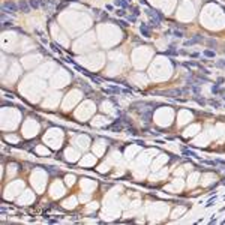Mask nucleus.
<instances>
[{"label":"nucleus","mask_w":225,"mask_h":225,"mask_svg":"<svg viewBox=\"0 0 225 225\" xmlns=\"http://www.w3.org/2000/svg\"><path fill=\"white\" fill-rule=\"evenodd\" d=\"M204 56H206V57H215V51L206 50V51H204Z\"/></svg>","instance_id":"6e6552de"},{"label":"nucleus","mask_w":225,"mask_h":225,"mask_svg":"<svg viewBox=\"0 0 225 225\" xmlns=\"http://www.w3.org/2000/svg\"><path fill=\"white\" fill-rule=\"evenodd\" d=\"M165 54H168V56H174V54H177V51H176L174 48L171 47V48H170V50H168L167 52H165Z\"/></svg>","instance_id":"1a4fd4ad"},{"label":"nucleus","mask_w":225,"mask_h":225,"mask_svg":"<svg viewBox=\"0 0 225 225\" xmlns=\"http://www.w3.org/2000/svg\"><path fill=\"white\" fill-rule=\"evenodd\" d=\"M209 45H210V47H216V41L215 39H209Z\"/></svg>","instance_id":"4468645a"},{"label":"nucleus","mask_w":225,"mask_h":225,"mask_svg":"<svg viewBox=\"0 0 225 225\" xmlns=\"http://www.w3.org/2000/svg\"><path fill=\"white\" fill-rule=\"evenodd\" d=\"M202 39H204V38H202L201 35H195V36L192 38V39H191V41H186V42H185V45H186V47H191V45H194V44H197V42H201Z\"/></svg>","instance_id":"7ed1b4c3"},{"label":"nucleus","mask_w":225,"mask_h":225,"mask_svg":"<svg viewBox=\"0 0 225 225\" xmlns=\"http://www.w3.org/2000/svg\"><path fill=\"white\" fill-rule=\"evenodd\" d=\"M30 6H32V9H38V7H41V2L39 0H29Z\"/></svg>","instance_id":"0eeeda50"},{"label":"nucleus","mask_w":225,"mask_h":225,"mask_svg":"<svg viewBox=\"0 0 225 225\" xmlns=\"http://www.w3.org/2000/svg\"><path fill=\"white\" fill-rule=\"evenodd\" d=\"M216 65L219 66V68H225V60H221V62H217Z\"/></svg>","instance_id":"2eb2a0df"},{"label":"nucleus","mask_w":225,"mask_h":225,"mask_svg":"<svg viewBox=\"0 0 225 225\" xmlns=\"http://www.w3.org/2000/svg\"><path fill=\"white\" fill-rule=\"evenodd\" d=\"M210 105H212V107H215V108H219V107H221V104L217 102V101H210Z\"/></svg>","instance_id":"9d476101"},{"label":"nucleus","mask_w":225,"mask_h":225,"mask_svg":"<svg viewBox=\"0 0 225 225\" xmlns=\"http://www.w3.org/2000/svg\"><path fill=\"white\" fill-rule=\"evenodd\" d=\"M18 11V3L12 2V0H5L2 5V12L5 14H15Z\"/></svg>","instance_id":"f257e3e1"},{"label":"nucleus","mask_w":225,"mask_h":225,"mask_svg":"<svg viewBox=\"0 0 225 225\" xmlns=\"http://www.w3.org/2000/svg\"><path fill=\"white\" fill-rule=\"evenodd\" d=\"M140 32H141V36L150 38V29L147 27V24H142V22H141V26H140Z\"/></svg>","instance_id":"20e7f679"},{"label":"nucleus","mask_w":225,"mask_h":225,"mask_svg":"<svg viewBox=\"0 0 225 225\" xmlns=\"http://www.w3.org/2000/svg\"><path fill=\"white\" fill-rule=\"evenodd\" d=\"M212 92H213V93H219V86H217V84L213 86V87H212Z\"/></svg>","instance_id":"ddd939ff"},{"label":"nucleus","mask_w":225,"mask_h":225,"mask_svg":"<svg viewBox=\"0 0 225 225\" xmlns=\"http://www.w3.org/2000/svg\"><path fill=\"white\" fill-rule=\"evenodd\" d=\"M197 102H198V104H201V105H204V104H206V101H204V99H198V97H197Z\"/></svg>","instance_id":"f3484780"},{"label":"nucleus","mask_w":225,"mask_h":225,"mask_svg":"<svg viewBox=\"0 0 225 225\" xmlns=\"http://www.w3.org/2000/svg\"><path fill=\"white\" fill-rule=\"evenodd\" d=\"M117 15H119V17H125V15H126L125 9H119V11H117Z\"/></svg>","instance_id":"f8f14e48"},{"label":"nucleus","mask_w":225,"mask_h":225,"mask_svg":"<svg viewBox=\"0 0 225 225\" xmlns=\"http://www.w3.org/2000/svg\"><path fill=\"white\" fill-rule=\"evenodd\" d=\"M224 99H225V96H224Z\"/></svg>","instance_id":"6ab92c4d"},{"label":"nucleus","mask_w":225,"mask_h":225,"mask_svg":"<svg viewBox=\"0 0 225 225\" xmlns=\"http://www.w3.org/2000/svg\"><path fill=\"white\" fill-rule=\"evenodd\" d=\"M117 24H119V26H122V27H126V26H127L125 21H117Z\"/></svg>","instance_id":"dca6fc26"},{"label":"nucleus","mask_w":225,"mask_h":225,"mask_svg":"<svg viewBox=\"0 0 225 225\" xmlns=\"http://www.w3.org/2000/svg\"><path fill=\"white\" fill-rule=\"evenodd\" d=\"M68 2H78V0H68Z\"/></svg>","instance_id":"a211bd4d"},{"label":"nucleus","mask_w":225,"mask_h":225,"mask_svg":"<svg viewBox=\"0 0 225 225\" xmlns=\"http://www.w3.org/2000/svg\"><path fill=\"white\" fill-rule=\"evenodd\" d=\"M114 5H116V6H120L122 9L127 7V2H126V0H114Z\"/></svg>","instance_id":"423d86ee"},{"label":"nucleus","mask_w":225,"mask_h":225,"mask_svg":"<svg viewBox=\"0 0 225 225\" xmlns=\"http://www.w3.org/2000/svg\"><path fill=\"white\" fill-rule=\"evenodd\" d=\"M172 35H174L176 38H182V36H183V33L180 32V30H174V32H172Z\"/></svg>","instance_id":"9b49d317"},{"label":"nucleus","mask_w":225,"mask_h":225,"mask_svg":"<svg viewBox=\"0 0 225 225\" xmlns=\"http://www.w3.org/2000/svg\"><path fill=\"white\" fill-rule=\"evenodd\" d=\"M39 2H41V6L44 7V9H48V7L56 5V0H39Z\"/></svg>","instance_id":"39448f33"},{"label":"nucleus","mask_w":225,"mask_h":225,"mask_svg":"<svg viewBox=\"0 0 225 225\" xmlns=\"http://www.w3.org/2000/svg\"><path fill=\"white\" fill-rule=\"evenodd\" d=\"M18 9L22 12V14H29L32 6H30L29 0H18Z\"/></svg>","instance_id":"f03ea898"}]
</instances>
